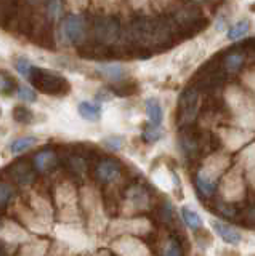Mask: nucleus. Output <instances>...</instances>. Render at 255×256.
I'll use <instances>...</instances> for the list:
<instances>
[{"label":"nucleus","mask_w":255,"mask_h":256,"mask_svg":"<svg viewBox=\"0 0 255 256\" xmlns=\"http://www.w3.org/2000/svg\"><path fill=\"white\" fill-rule=\"evenodd\" d=\"M28 80L36 90H39L44 94L65 96L71 92V84L63 76H58L52 70L41 69L36 66H33V69H31Z\"/></svg>","instance_id":"f257e3e1"},{"label":"nucleus","mask_w":255,"mask_h":256,"mask_svg":"<svg viewBox=\"0 0 255 256\" xmlns=\"http://www.w3.org/2000/svg\"><path fill=\"white\" fill-rule=\"evenodd\" d=\"M199 109V96L197 92L189 88L180 98V125L186 126L194 122Z\"/></svg>","instance_id":"f03ea898"},{"label":"nucleus","mask_w":255,"mask_h":256,"mask_svg":"<svg viewBox=\"0 0 255 256\" xmlns=\"http://www.w3.org/2000/svg\"><path fill=\"white\" fill-rule=\"evenodd\" d=\"M61 34H63V38H65L68 44L81 42V40L84 38V36H85V24H84L82 16L69 14L68 18L63 21Z\"/></svg>","instance_id":"7ed1b4c3"},{"label":"nucleus","mask_w":255,"mask_h":256,"mask_svg":"<svg viewBox=\"0 0 255 256\" xmlns=\"http://www.w3.org/2000/svg\"><path fill=\"white\" fill-rule=\"evenodd\" d=\"M95 174L101 182H113L121 176V165L113 158H103L95 168Z\"/></svg>","instance_id":"20e7f679"},{"label":"nucleus","mask_w":255,"mask_h":256,"mask_svg":"<svg viewBox=\"0 0 255 256\" xmlns=\"http://www.w3.org/2000/svg\"><path fill=\"white\" fill-rule=\"evenodd\" d=\"M181 149L183 152L186 154V157L189 158H194L201 154V150L204 149V144L205 141H202V138L196 133H189V132H185L181 136Z\"/></svg>","instance_id":"39448f33"},{"label":"nucleus","mask_w":255,"mask_h":256,"mask_svg":"<svg viewBox=\"0 0 255 256\" xmlns=\"http://www.w3.org/2000/svg\"><path fill=\"white\" fill-rule=\"evenodd\" d=\"M57 165H58V157L53 150H49V149L42 150V152H39V154H36L34 157V166L41 174H47L53 172Z\"/></svg>","instance_id":"423d86ee"},{"label":"nucleus","mask_w":255,"mask_h":256,"mask_svg":"<svg viewBox=\"0 0 255 256\" xmlns=\"http://www.w3.org/2000/svg\"><path fill=\"white\" fill-rule=\"evenodd\" d=\"M12 178L20 184H29L34 181L36 174L31 170L29 162H26V160H18V162L12 166Z\"/></svg>","instance_id":"0eeeda50"},{"label":"nucleus","mask_w":255,"mask_h":256,"mask_svg":"<svg viewBox=\"0 0 255 256\" xmlns=\"http://www.w3.org/2000/svg\"><path fill=\"white\" fill-rule=\"evenodd\" d=\"M212 228L215 229V232L225 240V242L228 245H237V244H241V234L233 229L231 226H228V224L225 222H221V221H212Z\"/></svg>","instance_id":"6e6552de"},{"label":"nucleus","mask_w":255,"mask_h":256,"mask_svg":"<svg viewBox=\"0 0 255 256\" xmlns=\"http://www.w3.org/2000/svg\"><path fill=\"white\" fill-rule=\"evenodd\" d=\"M146 114L149 117V124L151 125L161 126L162 117H164V110H162L161 104H159L157 100H154V98L146 100Z\"/></svg>","instance_id":"1a4fd4ad"},{"label":"nucleus","mask_w":255,"mask_h":256,"mask_svg":"<svg viewBox=\"0 0 255 256\" xmlns=\"http://www.w3.org/2000/svg\"><path fill=\"white\" fill-rule=\"evenodd\" d=\"M196 186H197V190L205 197H212L215 192H217V184H215V181L201 173L196 174Z\"/></svg>","instance_id":"9d476101"},{"label":"nucleus","mask_w":255,"mask_h":256,"mask_svg":"<svg viewBox=\"0 0 255 256\" xmlns=\"http://www.w3.org/2000/svg\"><path fill=\"white\" fill-rule=\"evenodd\" d=\"M79 116L85 120H93V122H97V120L101 117V108L97 106V104H92V102H87V101H82L79 104Z\"/></svg>","instance_id":"9b49d317"},{"label":"nucleus","mask_w":255,"mask_h":256,"mask_svg":"<svg viewBox=\"0 0 255 256\" xmlns=\"http://www.w3.org/2000/svg\"><path fill=\"white\" fill-rule=\"evenodd\" d=\"M98 72L103 77L114 80V82H119L124 77V68L121 64H100Z\"/></svg>","instance_id":"f8f14e48"},{"label":"nucleus","mask_w":255,"mask_h":256,"mask_svg":"<svg viewBox=\"0 0 255 256\" xmlns=\"http://www.w3.org/2000/svg\"><path fill=\"white\" fill-rule=\"evenodd\" d=\"M34 144H37V138H34V136H23V138L15 140L10 144V152L15 156H18V154H23V152H26L28 149H31Z\"/></svg>","instance_id":"ddd939ff"},{"label":"nucleus","mask_w":255,"mask_h":256,"mask_svg":"<svg viewBox=\"0 0 255 256\" xmlns=\"http://www.w3.org/2000/svg\"><path fill=\"white\" fill-rule=\"evenodd\" d=\"M249 29H250V22L247 20H242V21H237L236 24L229 28L228 30V38L233 40V42H237V40H241L242 37H245L249 34Z\"/></svg>","instance_id":"4468645a"},{"label":"nucleus","mask_w":255,"mask_h":256,"mask_svg":"<svg viewBox=\"0 0 255 256\" xmlns=\"http://www.w3.org/2000/svg\"><path fill=\"white\" fill-rule=\"evenodd\" d=\"M18 88L17 80H15L9 72L0 70V94L10 96L15 93V90Z\"/></svg>","instance_id":"2eb2a0df"},{"label":"nucleus","mask_w":255,"mask_h":256,"mask_svg":"<svg viewBox=\"0 0 255 256\" xmlns=\"http://www.w3.org/2000/svg\"><path fill=\"white\" fill-rule=\"evenodd\" d=\"M181 214H183V221H185V224L193 230H199L202 228V220L201 216H199L197 213H194L193 210H189L188 206H185L181 210Z\"/></svg>","instance_id":"dca6fc26"},{"label":"nucleus","mask_w":255,"mask_h":256,"mask_svg":"<svg viewBox=\"0 0 255 256\" xmlns=\"http://www.w3.org/2000/svg\"><path fill=\"white\" fill-rule=\"evenodd\" d=\"M13 118L17 120L18 124L28 125V124H33L34 114H33V110L28 109L26 106H17L13 109Z\"/></svg>","instance_id":"f3484780"},{"label":"nucleus","mask_w":255,"mask_h":256,"mask_svg":"<svg viewBox=\"0 0 255 256\" xmlns=\"http://www.w3.org/2000/svg\"><path fill=\"white\" fill-rule=\"evenodd\" d=\"M68 168H69V172L71 173H74V174H77V176H81V174H84V172H85V168H87V165H85V160H84V157H81V156H71V157H68Z\"/></svg>","instance_id":"a211bd4d"},{"label":"nucleus","mask_w":255,"mask_h":256,"mask_svg":"<svg viewBox=\"0 0 255 256\" xmlns=\"http://www.w3.org/2000/svg\"><path fill=\"white\" fill-rule=\"evenodd\" d=\"M141 138L145 140L146 142H156L162 138V128L161 126H156V125H151L148 124L145 126V130H143V134H141Z\"/></svg>","instance_id":"6ab92c4d"},{"label":"nucleus","mask_w":255,"mask_h":256,"mask_svg":"<svg viewBox=\"0 0 255 256\" xmlns=\"http://www.w3.org/2000/svg\"><path fill=\"white\" fill-rule=\"evenodd\" d=\"M244 54L242 53H231L226 56L225 60V68L229 70V72H237L239 69L242 68L244 64Z\"/></svg>","instance_id":"aec40b11"},{"label":"nucleus","mask_w":255,"mask_h":256,"mask_svg":"<svg viewBox=\"0 0 255 256\" xmlns=\"http://www.w3.org/2000/svg\"><path fill=\"white\" fill-rule=\"evenodd\" d=\"M13 186L5 181H0V208H5V205L9 204V200L13 196Z\"/></svg>","instance_id":"412c9836"},{"label":"nucleus","mask_w":255,"mask_h":256,"mask_svg":"<svg viewBox=\"0 0 255 256\" xmlns=\"http://www.w3.org/2000/svg\"><path fill=\"white\" fill-rule=\"evenodd\" d=\"M162 256H183L181 244H180L175 237H172V238L169 240V244L165 245Z\"/></svg>","instance_id":"4be33fe9"},{"label":"nucleus","mask_w":255,"mask_h":256,"mask_svg":"<svg viewBox=\"0 0 255 256\" xmlns=\"http://www.w3.org/2000/svg\"><path fill=\"white\" fill-rule=\"evenodd\" d=\"M18 98L25 102H36L37 101V94L34 90H31L28 86H20L18 88Z\"/></svg>","instance_id":"5701e85b"},{"label":"nucleus","mask_w":255,"mask_h":256,"mask_svg":"<svg viewBox=\"0 0 255 256\" xmlns=\"http://www.w3.org/2000/svg\"><path fill=\"white\" fill-rule=\"evenodd\" d=\"M217 208H218V213L221 214V216H225V218H237V214H239V210L236 206H233V205H225V204H218L217 205Z\"/></svg>","instance_id":"b1692460"},{"label":"nucleus","mask_w":255,"mask_h":256,"mask_svg":"<svg viewBox=\"0 0 255 256\" xmlns=\"http://www.w3.org/2000/svg\"><path fill=\"white\" fill-rule=\"evenodd\" d=\"M17 70L20 72V74L25 77V78H28V76H29V72H31V69H33V64H31L26 58H18L17 60Z\"/></svg>","instance_id":"393cba45"},{"label":"nucleus","mask_w":255,"mask_h":256,"mask_svg":"<svg viewBox=\"0 0 255 256\" xmlns=\"http://www.w3.org/2000/svg\"><path fill=\"white\" fill-rule=\"evenodd\" d=\"M122 138H117V136H111V138L105 140V146L111 150H121L122 149Z\"/></svg>","instance_id":"a878e982"},{"label":"nucleus","mask_w":255,"mask_h":256,"mask_svg":"<svg viewBox=\"0 0 255 256\" xmlns=\"http://www.w3.org/2000/svg\"><path fill=\"white\" fill-rule=\"evenodd\" d=\"M61 12V4L60 0H49V13L53 20H57Z\"/></svg>","instance_id":"bb28decb"},{"label":"nucleus","mask_w":255,"mask_h":256,"mask_svg":"<svg viewBox=\"0 0 255 256\" xmlns=\"http://www.w3.org/2000/svg\"><path fill=\"white\" fill-rule=\"evenodd\" d=\"M68 2L74 10H82V8L87 5V0H68Z\"/></svg>","instance_id":"cd10ccee"},{"label":"nucleus","mask_w":255,"mask_h":256,"mask_svg":"<svg viewBox=\"0 0 255 256\" xmlns=\"http://www.w3.org/2000/svg\"><path fill=\"white\" fill-rule=\"evenodd\" d=\"M0 256H7L5 252H4V246H2V245H0Z\"/></svg>","instance_id":"c85d7f7f"},{"label":"nucleus","mask_w":255,"mask_h":256,"mask_svg":"<svg viewBox=\"0 0 255 256\" xmlns=\"http://www.w3.org/2000/svg\"><path fill=\"white\" fill-rule=\"evenodd\" d=\"M31 2H36V0H31Z\"/></svg>","instance_id":"c756f323"}]
</instances>
